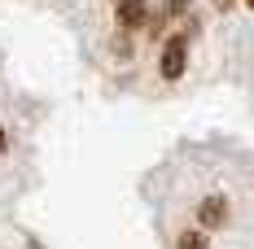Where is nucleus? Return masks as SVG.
Masks as SVG:
<instances>
[{"mask_svg": "<svg viewBox=\"0 0 254 249\" xmlns=\"http://www.w3.org/2000/svg\"><path fill=\"white\" fill-rule=\"evenodd\" d=\"M184 66H189V40L184 35H171L167 44H162V79H180L184 75Z\"/></svg>", "mask_w": 254, "mask_h": 249, "instance_id": "nucleus-1", "label": "nucleus"}, {"mask_svg": "<svg viewBox=\"0 0 254 249\" xmlns=\"http://www.w3.org/2000/svg\"><path fill=\"white\" fill-rule=\"evenodd\" d=\"M119 26L123 31H145L149 26V0H119Z\"/></svg>", "mask_w": 254, "mask_h": 249, "instance_id": "nucleus-2", "label": "nucleus"}, {"mask_svg": "<svg viewBox=\"0 0 254 249\" xmlns=\"http://www.w3.org/2000/svg\"><path fill=\"white\" fill-rule=\"evenodd\" d=\"M197 219H202V227H224L228 223V201L224 197H202L197 201Z\"/></svg>", "mask_w": 254, "mask_h": 249, "instance_id": "nucleus-3", "label": "nucleus"}, {"mask_svg": "<svg viewBox=\"0 0 254 249\" xmlns=\"http://www.w3.org/2000/svg\"><path fill=\"white\" fill-rule=\"evenodd\" d=\"M176 249H210V241H206V232H202V227H189V232H180Z\"/></svg>", "mask_w": 254, "mask_h": 249, "instance_id": "nucleus-4", "label": "nucleus"}, {"mask_svg": "<svg viewBox=\"0 0 254 249\" xmlns=\"http://www.w3.org/2000/svg\"><path fill=\"white\" fill-rule=\"evenodd\" d=\"M184 9H189V0H167V13H176V18H180Z\"/></svg>", "mask_w": 254, "mask_h": 249, "instance_id": "nucleus-5", "label": "nucleus"}, {"mask_svg": "<svg viewBox=\"0 0 254 249\" xmlns=\"http://www.w3.org/2000/svg\"><path fill=\"white\" fill-rule=\"evenodd\" d=\"M4 145H9V136H4V127H0V153H4Z\"/></svg>", "mask_w": 254, "mask_h": 249, "instance_id": "nucleus-6", "label": "nucleus"}, {"mask_svg": "<svg viewBox=\"0 0 254 249\" xmlns=\"http://www.w3.org/2000/svg\"><path fill=\"white\" fill-rule=\"evenodd\" d=\"M228 4H232V0H215V9H228Z\"/></svg>", "mask_w": 254, "mask_h": 249, "instance_id": "nucleus-7", "label": "nucleus"}, {"mask_svg": "<svg viewBox=\"0 0 254 249\" xmlns=\"http://www.w3.org/2000/svg\"><path fill=\"white\" fill-rule=\"evenodd\" d=\"M246 4H250V9H254V0H246Z\"/></svg>", "mask_w": 254, "mask_h": 249, "instance_id": "nucleus-8", "label": "nucleus"}]
</instances>
